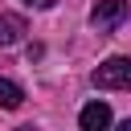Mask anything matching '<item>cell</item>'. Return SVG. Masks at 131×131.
Instances as JSON below:
<instances>
[{
	"label": "cell",
	"mask_w": 131,
	"mask_h": 131,
	"mask_svg": "<svg viewBox=\"0 0 131 131\" xmlns=\"http://www.w3.org/2000/svg\"><path fill=\"white\" fill-rule=\"evenodd\" d=\"M20 4H29V8H53L57 0H20Z\"/></svg>",
	"instance_id": "6"
},
{
	"label": "cell",
	"mask_w": 131,
	"mask_h": 131,
	"mask_svg": "<svg viewBox=\"0 0 131 131\" xmlns=\"http://www.w3.org/2000/svg\"><path fill=\"white\" fill-rule=\"evenodd\" d=\"M20 102H25V90H20L16 82H8V78H0V106H4V111H16Z\"/></svg>",
	"instance_id": "5"
},
{
	"label": "cell",
	"mask_w": 131,
	"mask_h": 131,
	"mask_svg": "<svg viewBox=\"0 0 131 131\" xmlns=\"http://www.w3.org/2000/svg\"><path fill=\"white\" fill-rule=\"evenodd\" d=\"M29 33V25H25V16H16V12H0V49H8V45H16L20 37Z\"/></svg>",
	"instance_id": "4"
},
{
	"label": "cell",
	"mask_w": 131,
	"mask_h": 131,
	"mask_svg": "<svg viewBox=\"0 0 131 131\" xmlns=\"http://www.w3.org/2000/svg\"><path fill=\"white\" fill-rule=\"evenodd\" d=\"M78 123H82V131H102V127H111V123H115V115H111V106H106V102H90V106H82Z\"/></svg>",
	"instance_id": "3"
},
{
	"label": "cell",
	"mask_w": 131,
	"mask_h": 131,
	"mask_svg": "<svg viewBox=\"0 0 131 131\" xmlns=\"http://www.w3.org/2000/svg\"><path fill=\"white\" fill-rule=\"evenodd\" d=\"M123 20H127V0H94L90 25H94L98 33H115Z\"/></svg>",
	"instance_id": "2"
},
{
	"label": "cell",
	"mask_w": 131,
	"mask_h": 131,
	"mask_svg": "<svg viewBox=\"0 0 131 131\" xmlns=\"http://www.w3.org/2000/svg\"><path fill=\"white\" fill-rule=\"evenodd\" d=\"M123 131H131V119H127V123H123Z\"/></svg>",
	"instance_id": "7"
},
{
	"label": "cell",
	"mask_w": 131,
	"mask_h": 131,
	"mask_svg": "<svg viewBox=\"0 0 131 131\" xmlns=\"http://www.w3.org/2000/svg\"><path fill=\"white\" fill-rule=\"evenodd\" d=\"M90 78L98 90H131V57H106Z\"/></svg>",
	"instance_id": "1"
}]
</instances>
